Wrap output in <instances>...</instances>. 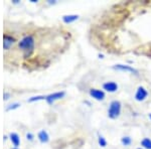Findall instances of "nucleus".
Returning a JSON list of instances; mask_svg holds the SVG:
<instances>
[{
	"label": "nucleus",
	"instance_id": "obj_6",
	"mask_svg": "<svg viewBox=\"0 0 151 149\" xmlns=\"http://www.w3.org/2000/svg\"><path fill=\"white\" fill-rule=\"evenodd\" d=\"M89 94H90V96L96 100V101H103L105 99V97H106L105 92L103 90H99V89H91Z\"/></svg>",
	"mask_w": 151,
	"mask_h": 149
},
{
	"label": "nucleus",
	"instance_id": "obj_18",
	"mask_svg": "<svg viewBox=\"0 0 151 149\" xmlns=\"http://www.w3.org/2000/svg\"><path fill=\"white\" fill-rule=\"evenodd\" d=\"M9 98H10V94H9V93H7V92H4V95H3V99H4V101H6V100H8Z\"/></svg>",
	"mask_w": 151,
	"mask_h": 149
},
{
	"label": "nucleus",
	"instance_id": "obj_23",
	"mask_svg": "<svg viewBox=\"0 0 151 149\" xmlns=\"http://www.w3.org/2000/svg\"><path fill=\"white\" fill-rule=\"evenodd\" d=\"M13 149H17V148H13Z\"/></svg>",
	"mask_w": 151,
	"mask_h": 149
},
{
	"label": "nucleus",
	"instance_id": "obj_10",
	"mask_svg": "<svg viewBox=\"0 0 151 149\" xmlns=\"http://www.w3.org/2000/svg\"><path fill=\"white\" fill-rule=\"evenodd\" d=\"M9 137H10V140L12 144L14 145V147L17 148L19 146V144H20V138H19L18 134L15 133V132H12V133L9 134Z\"/></svg>",
	"mask_w": 151,
	"mask_h": 149
},
{
	"label": "nucleus",
	"instance_id": "obj_21",
	"mask_svg": "<svg viewBox=\"0 0 151 149\" xmlns=\"http://www.w3.org/2000/svg\"><path fill=\"white\" fill-rule=\"evenodd\" d=\"M149 119H150V120H151V113L149 114Z\"/></svg>",
	"mask_w": 151,
	"mask_h": 149
},
{
	"label": "nucleus",
	"instance_id": "obj_4",
	"mask_svg": "<svg viewBox=\"0 0 151 149\" xmlns=\"http://www.w3.org/2000/svg\"><path fill=\"white\" fill-rule=\"evenodd\" d=\"M65 96V92L64 91H60V92H55V93H52V94H50L45 97V101L48 105H52L55 103V101L58 100H60L62 98H64Z\"/></svg>",
	"mask_w": 151,
	"mask_h": 149
},
{
	"label": "nucleus",
	"instance_id": "obj_8",
	"mask_svg": "<svg viewBox=\"0 0 151 149\" xmlns=\"http://www.w3.org/2000/svg\"><path fill=\"white\" fill-rule=\"evenodd\" d=\"M14 43V38L11 35H3V48L4 50H9L10 46Z\"/></svg>",
	"mask_w": 151,
	"mask_h": 149
},
{
	"label": "nucleus",
	"instance_id": "obj_1",
	"mask_svg": "<svg viewBox=\"0 0 151 149\" xmlns=\"http://www.w3.org/2000/svg\"><path fill=\"white\" fill-rule=\"evenodd\" d=\"M18 48H19V50L23 53L24 58L30 57L35 48V37H33V35H27L23 36V37L19 40Z\"/></svg>",
	"mask_w": 151,
	"mask_h": 149
},
{
	"label": "nucleus",
	"instance_id": "obj_11",
	"mask_svg": "<svg viewBox=\"0 0 151 149\" xmlns=\"http://www.w3.org/2000/svg\"><path fill=\"white\" fill-rule=\"evenodd\" d=\"M79 19V15H76V14H70V15H64L63 16V21L65 24H70L75 22L76 20Z\"/></svg>",
	"mask_w": 151,
	"mask_h": 149
},
{
	"label": "nucleus",
	"instance_id": "obj_12",
	"mask_svg": "<svg viewBox=\"0 0 151 149\" xmlns=\"http://www.w3.org/2000/svg\"><path fill=\"white\" fill-rule=\"evenodd\" d=\"M141 146H142L143 149H151V139L143 138L141 140Z\"/></svg>",
	"mask_w": 151,
	"mask_h": 149
},
{
	"label": "nucleus",
	"instance_id": "obj_22",
	"mask_svg": "<svg viewBox=\"0 0 151 149\" xmlns=\"http://www.w3.org/2000/svg\"><path fill=\"white\" fill-rule=\"evenodd\" d=\"M137 149H143L142 147H140V148H137Z\"/></svg>",
	"mask_w": 151,
	"mask_h": 149
},
{
	"label": "nucleus",
	"instance_id": "obj_9",
	"mask_svg": "<svg viewBox=\"0 0 151 149\" xmlns=\"http://www.w3.org/2000/svg\"><path fill=\"white\" fill-rule=\"evenodd\" d=\"M37 137L41 143H47L50 141V135H48V133L45 130H40L38 132Z\"/></svg>",
	"mask_w": 151,
	"mask_h": 149
},
{
	"label": "nucleus",
	"instance_id": "obj_15",
	"mask_svg": "<svg viewBox=\"0 0 151 149\" xmlns=\"http://www.w3.org/2000/svg\"><path fill=\"white\" fill-rule=\"evenodd\" d=\"M45 97L47 96H35V97H31L28 99L29 103H33V102L36 101H40V100H45Z\"/></svg>",
	"mask_w": 151,
	"mask_h": 149
},
{
	"label": "nucleus",
	"instance_id": "obj_5",
	"mask_svg": "<svg viewBox=\"0 0 151 149\" xmlns=\"http://www.w3.org/2000/svg\"><path fill=\"white\" fill-rule=\"evenodd\" d=\"M148 97V91L144 87L140 86L137 88V91L135 93V100L137 102H143Z\"/></svg>",
	"mask_w": 151,
	"mask_h": 149
},
{
	"label": "nucleus",
	"instance_id": "obj_2",
	"mask_svg": "<svg viewBox=\"0 0 151 149\" xmlns=\"http://www.w3.org/2000/svg\"><path fill=\"white\" fill-rule=\"evenodd\" d=\"M121 110H122V105H121L120 101H117V100H114L110 103V106H109L108 109V117L112 120H115V119L118 118L121 114Z\"/></svg>",
	"mask_w": 151,
	"mask_h": 149
},
{
	"label": "nucleus",
	"instance_id": "obj_19",
	"mask_svg": "<svg viewBox=\"0 0 151 149\" xmlns=\"http://www.w3.org/2000/svg\"><path fill=\"white\" fill-rule=\"evenodd\" d=\"M13 2H14V3H18L19 0H13Z\"/></svg>",
	"mask_w": 151,
	"mask_h": 149
},
{
	"label": "nucleus",
	"instance_id": "obj_13",
	"mask_svg": "<svg viewBox=\"0 0 151 149\" xmlns=\"http://www.w3.org/2000/svg\"><path fill=\"white\" fill-rule=\"evenodd\" d=\"M98 144H99L100 146H101V147L105 148L107 146V144H108V142H107L106 138H105L103 135H100V134H99V136H98Z\"/></svg>",
	"mask_w": 151,
	"mask_h": 149
},
{
	"label": "nucleus",
	"instance_id": "obj_16",
	"mask_svg": "<svg viewBox=\"0 0 151 149\" xmlns=\"http://www.w3.org/2000/svg\"><path fill=\"white\" fill-rule=\"evenodd\" d=\"M20 107V104L19 103H13V104H10L9 106L6 107V111H11V110H15Z\"/></svg>",
	"mask_w": 151,
	"mask_h": 149
},
{
	"label": "nucleus",
	"instance_id": "obj_17",
	"mask_svg": "<svg viewBox=\"0 0 151 149\" xmlns=\"http://www.w3.org/2000/svg\"><path fill=\"white\" fill-rule=\"evenodd\" d=\"M33 138H35V136H33V134H32V133H30V132H29V133L26 134V139H27V140L32 141V140H33Z\"/></svg>",
	"mask_w": 151,
	"mask_h": 149
},
{
	"label": "nucleus",
	"instance_id": "obj_14",
	"mask_svg": "<svg viewBox=\"0 0 151 149\" xmlns=\"http://www.w3.org/2000/svg\"><path fill=\"white\" fill-rule=\"evenodd\" d=\"M121 143H122L123 146H129L132 143V139L129 137V136H124V137L121 138Z\"/></svg>",
	"mask_w": 151,
	"mask_h": 149
},
{
	"label": "nucleus",
	"instance_id": "obj_3",
	"mask_svg": "<svg viewBox=\"0 0 151 149\" xmlns=\"http://www.w3.org/2000/svg\"><path fill=\"white\" fill-rule=\"evenodd\" d=\"M113 69L116 71H120V72H127V73H131V74H134L136 76L139 75V72H138L136 69H134L133 67L128 65H122V63H117V65L113 66Z\"/></svg>",
	"mask_w": 151,
	"mask_h": 149
},
{
	"label": "nucleus",
	"instance_id": "obj_7",
	"mask_svg": "<svg viewBox=\"0 0 151 149\" xmlns=\"http://www.w3.org/2000/svg\"><path fill=\"white\" fill-rule=\"evenodd\" d=\"M118 84L115 82H106L103 84V90H105L106 92H109V93H115L117 92L118 90Z\"/></svg>",
	"mask_w": 151,
	"mask_h": 149
},
{
	"label": "nucleus",
	"instance_id": "obj_20",
	"mask_svg": "<svg viewBox=\"0 0 151 149\" xmlns=\"http://www.w3.org/2000/svg\"><path fill=\"white\" fill-rule=\"evenodd\" d=\"M99 58H104V55H99Z\"/></svg>",
	"mask_w": 151,
	"mask_h": 149
}]
</instances>
